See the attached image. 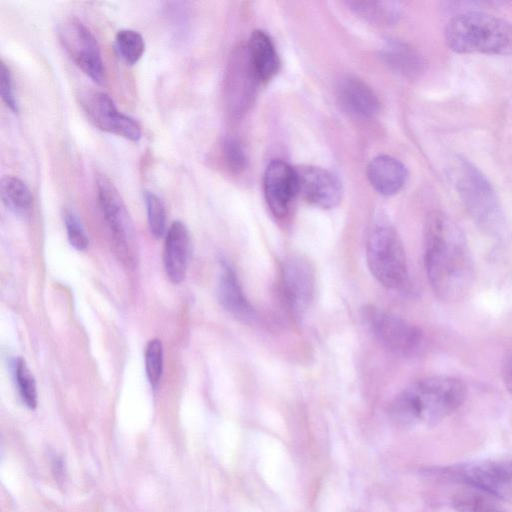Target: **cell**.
Instances as JSON below:
<instances>
[{
	"instance_id": "obj_1",
	"label": "cell",
	"mask_w": 512,
	"mask_h": 512,
	"mask_svg": "<svg viewBox=\"0 0 512 512\" xmlns=\"http://www.w3.org/2000/svg\"><path fill=\"white\" fill-rule=\"evenodd\" d=\"M424 264L434 293L442 300L463 299L474 283V266L465 236L444 212L431 211L424 223Z\"/></svg>"
},
{
	"instance_id": "obj_2",
	"label": "cell",
	"mask_w": 512,
	"mask_h": 512,
	"mask_svg": "<svg viewBox=\"0 0 512 512\" xmlns=\"http://www.w3.org/2000/svg\"><path fill=\"white\" fill-rule=\"evenodd\" d=\"M465 384L450 376H430L407 386L390 406L391 418L399 425L433 426L452 414L464 401Z\"/></svg>"
},
{
	"instance_id": "obj_3",
	"label": "cell",
	"mask_w": 512,
	"mask_h": 512,
	"mask_svg": "<svg viewBox=\"0 0 512 512\" xmlns=\"http://www.w3.org/2000/svg\"><path fill=\"white\" fill-rule=\"evenodd\" d=\"M444 38L457 53L512 54V24L481 11L462 12L451 18Z\"/></svg>"
},
{
	"instance_id": "obj_4",
	"label": "cell",
	"mask_w": 512,
	"mask_h": 512,
	"mask_svg": "<svg viewBox=\"0 0 512 512\" xmlns=\"http://www.w3.org/2000/svg\"><path fill=\"white\" fill-rule=\"evenodd\" d=\"M450 170L458 195L474 221L489 232L496 231L502 223V210L486 176L463 157H455Z\"/></svg>"
},
{
	"instance_id": "obj_5",
	"label": "cell",
	"mask_w": 512,
	"mask_h": 512,
	"mask_svg": "<svg viewBox=\"0 0 512 512\" xmlns=\"http://www.w3.org/2000/svg\"><path fill=\"white\" fill-rule=\"evenodd\" d=\"M366 259L375 279L391 290H402L408 284L409 273L402 241L394 228L376 227L366 244Z\"/></svg>"
},
{
	"instance_id": "obj_6",
	"label": "cell",
	"mask_w": 512,
	"mask_h": 512,
	"mask_svg": "<svg viewBox=\"0 0 512 512\" xmlns=\"http://www.w3.org/2000/svg\"><path fill=\"white\" fill-rule=\"evenodd\" d=\"M58 38L75 65L97 84L105 81L100 46L90 29L78 18H65L58 26Z\"/></svg>"
},
{
	"instance_id": "obj_7",
	"label": "cell",
	"mask_w": 512,
	"mask_h": 512,
	"mask_svg": "<svg viewBox=\"0 0 512 512\" xmlns=\"http://www.w3.org/2000/svg\"><path fill=\"white\" fill-rule=\"evenodd\" d=\"M363 317L372 334L390 352L410 356L420 348L421 330L402 317L374 306L366 307Z\"/></svg>"
},
{
	"instance_id": "obj_8",
	"label": "cell",
	"mask_w": 512,
	"mask_h": 512,
	"mask_svg": "<svg viewBox=\"0 0 512 512\" xmlns=\"http://www.w3.org/2000/svg\"><path fill=\"white\" fill-rule=\"evenodd\" d=\"M462 482L498 500L512 503V461L486 460L455 468Z\"/></svg>"
},
{
	"instance_id": "obj_9",
	"label": "cell",
	"mask_w": 512,
	"mask_h": 512,
	"mask_svg": "<svg viewBox=\"0 0 512 512\" xmlns=\"http://www.w3.org/2000/svg\"><path fill=\"white\" fill-rule=\"evenodd\" d=\"M96 189L99 206L106 223L113 234L121 257L131 261L130 242L132 240V222L125 203L113 182L104 174H97Z\"/></svg>"
},
{
	"instance_id": "obj_10",
	"label": "cell",
	"mask_w": 512,
	"mask_h": 512,
	"mask_svg": "<svg viewBox=\"0 0 512 512\" xmlns=\"http://www.w3.org/2000/svg\"><path fill=\"white\" fill-rule=\"evenodd\" d=\"M81 106L88 119L100 130L132 142L140 140V125L119 111L108 94L100 91L87 92L81 97Z\"/></svg>"
},
{
	"instance_id": "obj_11",
	"label": "cell",
	"mask_w": 512,
	"mask_h": 512,
	"mask_svg": "<svg viewBox=\"0 0 512 512\" xmlns=\"http://www.w3.org/2000/svg\"><path fill=\"white\" fill-rule=\"evenodd\" d=\"M282 286L291 313L302 318L314 296L315 275L311 264L300 256L287 258L282 266Z\"/></svg>"
},
{
	"instance_id": "obj_12",
	"label": "cell",
	"mask_w": 512,
	"mask_h": 512,
	"mask_svg": "<svg viewBox=\"0 0 512 512\" xmlns=\"http://www.w3.org/2000/svg\"><path fill=\"white\" fill-rule=\"evenodd\" d=\"M297 193L308 203L322 209L338 205L342 196L339 180L330 171L316 166L295 168Z\"/></svg>"
},
{
	"instance_id": "obj_13",
	"label": "cell",
	"mask_w": 512,
	"mask_h": 512,
	"mask_svg": "<svg viewBox=\"0 0 512 512\" xmlns=\"http://www.w3.org/2000/svg\"><path fill=\"white\" fill-rule=\"evenodd\" d=\"M264 194L271 212L277 217L285 216L298 195L295 168L281 160L271 161L264 174Z\"/></svg>"
},
{
	"instance_id": "obj_14",
	"label": "cell",
	"mask_w": 512,
	"mask_h": 512,
	"mask_svg": "<svg viewBox=\"0 0 512 512\" xmlns=\"http://www.w3.org/2000/svg\"><path fill=\"white\" fill-rule=\"evenodd\" d=\"M190 253V235L184 223L174 221L166 234L164 245V268L174 284L181 283L186 275Z\"/></svg>"
},
{
	"instance_id": "obj_15",
	"label": "cell",
	"mask_w": 512,
	"mask_h": 512,
	"mask_svg": "<svg viewBox=\"0 0 512 512\" xmlns=\"http://www.w3.org/2000/svg\"><path fill=\"white\" fill-rule=\"evenodd\" d=\"M217 295L222 307L241 321H251L255 311L239 283L237 275L229 263L221 261Z\"/></svg>"
},
{
	"instance_id": "obj_16",
	"label": "cell",
	"mask_w": 512,
	"mask_h": 512,
	"mask_svg": "<svg viewBox=\"0 0 512 512\" xmlns=\"http://www.w3.org/2000/svg\"><path fill=\"white\" fill-rule=\"evenodd\" d=\"M340 103L350 114L371 118L378 114L380 102L373 90L355 77H346L338 86Z\"/></svg>"
},
{
	"instance_id": "obj_17",
	"label": "cell",
	"mask_w": 512,
	"mask_h": 512,
	"mask_svg": "<svg viewBox=\"0 0 512 512\" xmlns=\"http://www.w3.org/2000/svg\"><path fill=\"white\" fill-rule=\"evenodd\" d=\"M247 61L256 80L267 82L277 73L279 58L273 41L264 31L252 32L247 47Z\"/></svg>"
},
{
	"instance_id": "obj_18",
	"label": "cell",
	"mask_w": 512,
	"mask_h": 512,
	"mask_svg": "<svg viewBox=\"0 0 512 512\" xmlns=\"http://www.w3.org/2000/svg\"><path fill=\"white\" fill-rule=\"evenodd\" d=\"M367 176L371 186L378 193L390 196L402 189L408 173L406 167L398 159L381 155L370 161Z\"/></svg>"
},
{
	"instance_id": "obj_19",
	"label": "cell",
	"mask_w": 512,
	"mask_h": 512,
	"mask_svg": "<svg viewBox=\"0 0 512 512\" xmlns=\"http://www.w3.org/2000/svg\"><path fill=\"white\" fill-rule=\"evenodd\" d=\"M382 57L392 70L407 78H416L425 71L423 56L414 47L398 40L384 45Z\"/></svg>"
},
{
	"instance_id": "obj_20",
	"label": "cell",
	"mask_w": 512,
	"mask_h": 512,
	"mask_svg": "<svg viewBox=\"0 0 512 512\" xmlns=\"http://www.w3.org/2000/svg\"><path fill=\"white\" fill-rule=\"evenodd\" d=\"M347 5L355 14L375 25L395 23L400 15V7L393 1H348Z\"/></svg>"
},
{
	"instance_id": "obj_21",
	"label": "cell",
	"mask_w": 512,
	"mask_h": 512,
	"mask_svg": "<svg viewBox=\"0 0 512 512\" xmlns=\"http://www.w3.org/2000/svg\"><path fill=\"white\" fill-rule=\"evenodd\" d=\"M1 198L7 208L17 214L28 212L32 206V193L27 184L13 175H5L0 184Z\"/></svg>"
},
{
	"instance_id": "obj_22",
	"label": "cell",
	"mask_w": 512,
	"mask_h": 512,
	"mask_svg": "<svg viewBox=\"0 0 512 512\" xmlns=\"http://www.w3.org/2000/svg\"><path fill=\"white\" fill-rule=\"evenodd\" d=\"M115 48L127 64L134 65L144 54L145 41L138 31L122 29L115 36Z\"/></svg>"
},
{
	"instance_id": "obj_23",
	"label": "cell",
	"mask_w": 512,
	"mask_h": 512,
	"mask_svg": "<svg viewBox=\"0 0 512 512\" xmlns=\"http://www.w3.org/2000/svg\"><path fill=\"white\" fill-rule=\"evenodd\" d=\"M485 493L462 491L452 499V506L457 512H503Z\"/></svg>"
},
{
	"instance_id": "obj_24",
	"label": "cell",
	"mask_w": 512,
	"mask_h": 512,
	"mask_svg": "<svg viewBox=\"0 0 512 512\" xmlns=\"http://www.w3.org/2000/svg\"><path fill=\"white\" fill-rule=\"evenodd\" d=\"M147 221L150 233L155 238H161L166 229V210L162 200L153 192L144 193Z\"/></svg>"
},
{
	"instance_id": "obj_25",
	"label": "cell",
	"mask_w": 512,
	"mask_h": 512,
	"mask_svg": "<svg viewBox=\"0 0 512 512\" xmlns=\"http://www.w3.org/2000/svg\"><path fill=\"white\" fill-rule=\"evenodd\" d=\"M15 380L20 396L29 409L37 406V389L35 379L22 358H18L14 368Z\"/></svg>"
},
{
	"instance_id": "obj_26",
	"label": "cell",
	"mask_w": 512,
	"mask_h": 512,
	"mask_svg": "<svg viewBox=\"0 0 512 512\" xmlns=\"http://www.w3.org/2000/svg\"><path fill=\"white\" fill-rule=\"evenodd\" d=\"M145 371L152 387H157L163 372V346L162 342L151 339L145 348Z\"/></svg>"
},
{
	"instance_id": "obj_27",
	"label": "cell",
	"mask_w": 512,
	"mask_h": 512,
	"mask_svg": "<svg viewBox=\"0 0 512 512\" xmlns=\"http://www.w3.org/2000/svg\"><path fill=\"white\" fill-rule=\"evenodd\" d=\"M63 219L71 246L79 251L85 250L89 239L79 218L72 211L65 210Z\"/></svg>"
},
{
	"instance_id": "obj_28",
	"label": "cell",
	"mask_w": 512,
	"mask_h": 512,
	"mask_svg": "<svg viewBox=\"0 0 512 512\" xmlns=\"http://www.w3.org/2000/svg\"><path fill=\"white\" fill-rule=\"evenodd\" d=\"M225 162L230 171L241 173L246 168L247 158L241 143L234 137H227L223 143Z\"/></svg>"
},
{
	"instance_id": "obj_29",
	"label": "cell",
	"mask_w": 512,
	"mask_h": 512,
	"mask_svg": "<svg viewBox=\"0 0 512 512\" xmlns=\"http://www.w3.org/2000/svg\"><path fill=\"white\" fill-rule=\"evenodd\" d=\"M0 94L5 105L13 112H19V104L15 96L12 75L9 67L1 61Z\"/></svg>"
},
{
	"instance_id": "obj_30",
	"label": "cell",
	"mask_w": 512,
	"mask_h": 512,
	"mask_svg": "<svg viewBox=\"0 0 512 512\" xmlns=\"http://www.w3.org/2000/svg\"><path fill=\"white\" fill-rule=\"evenodd\" d=\"M502 378L506 389L512 394V343L504 357Z\"/></svg>"
}]
</instances>
